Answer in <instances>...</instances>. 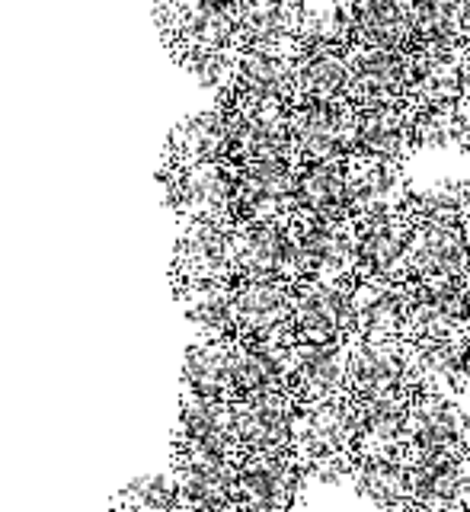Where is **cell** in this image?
Masks as SVG:
<instances>
[{
	"label": "cell",
	"mask_w": 470,
	"mask_h": 512,
	"mask_svg": "<svg viewBox=\"0 0 470 512\" xmlns=\"http://www.w3.org/2000/svg\"><path fill=\"white\" fill-rule=\"evenodd\" d=\"M461 234H464L467 250H470V215H461Z\"/></svg>",
	"instance_id": "obj_29"
},
{
	"label": "cell",
	"mask_w": 470,
	"mask_h": 512,
	"mask_svg": "<svg viewBox=\"0 0 470 512\" xmlns=\"http://www.w3.org/2000/svg\"><path fill=\"white\" fill-rule=\"evenodd\" d=\"M343 167H346L352 218H375V215L397 212V208L407 205L413 186H410L403 160L349 151L343 157Z\"/></svg>",
	"instance_id": "obj_9"
},
{
	"label": "cell",
	"mask_w": 470,
	"mask_h": 512,
	"mask_svg": "<svg viewBox=\"0 0 470 512\" xmlns=\"http://www.w3.org/2000/svg\"><path fill=\"white\" fill-rule=\"evenodd\" d=\"M359 224V266L355 279L407 282V247L413 234V215L407 205L397 212L355 218Z\"/></svg>",
	"instance_id": "obj_11"
},
{
	"label": "cell",
	"mask_w": 470,
	"mask_h": 512,
	"mask_svg": "<svg viewBox=\"0 0 470 512\" xmlns=\"http://www.w3.org/2000/svg\"><path fill=\"white\" fill-rule=\"evenodd\" d=\"M407 212L413 221L458 224L461 221V180H445L429 189H410Z\"/></svg>",
	"instance_id": "obj_23"
},
{
	"label": "cell",
	"mask_w": 470,
	"mask_h": 512,
	"mask_svg": "<svg viewBox=\"0 0 470 512\" xmlns=\"http://www.w3.org/2000/svg\"><path fill=\"white\" fill-rule=\"evenodd\" d=\"M349 13V42L403 52L413 42L407 0H343Z\"/></svg>",
	"instance_id": "obj_19"
},
{
	"label": "cell",
	"mask_w": 470,
	"mask_h": 512,
	"mask_svg": "<svg viewBox=\"0 0 470 512\" xmlns=\"http://www.w3.org/2000/svg\"><path fill=\"white\" fill-rule=\"evenodd\" d=\"M461 352H464V343L403 340L400 336L403 384H407L413 394H432V397L458 400L464 394Z\"/></svg>",
	"instance_id": "obj_15"
},
{
	"label": "cell",
	"mask_w": 470,
	"mask_h": 512,
	"mask_svg": "<svg viewBox=\"0 0 470 512\" xmlns=\"http://www.w3.org/2000/svg\"><path fill=\"white\" fill-rule=\"evenodd\" d=\"M455 106H423L416 109L413 119V138L416 151H435V148H451L455 144Z\"/></svg>",
	"instance_id": "obj_24"
},
{
	"label": "cell",
	"mask_w": 470,
	"mask_h": 512,
	"mask_svg": "<svg viewBox=\"0 0 470 512\" xmlns=\"http://www.w3.org/2000/svg\"><path fill=\"white\" fill-rule=\"evenodd\" d=\"M349 87V64L346 45L314 42L304 45L295 64V100H330L346 96Z\"/></svg>",
	"instance_id": "obj_21"
},
{
	"label": "cell",
	"mask_w": 470,
	"mask_h": 512,
	"mask_svg": "<svg viewBox=\"0 0 470 512\" xmlns=\"http://www.w3.org/2000/svg\"><path fill=\"white\" fill-rule=\"evenodd\" d=\"M461 375H464V394L461 397H470V336L464 340V352H461Z\"/></svg>",
	"instance_id": "obj_27"
},
{
	"label": "cell",
	"mask_w": 470,
	"mask_h": 512,
	"mask_svg": "<svg viewBox=\"0 0 470 512\" xmlns=\"http://www.w3.org/2000/svg\"><path fill=\"white\" fill-rule=\"evenodd\" d=\"M291 330L307 343H349L355 340V317L349 282L301 276L291 282Z\"/></svg>",
	"instance_id": "obj_4"
},
{
	"label": "cell",
	"mask_w": 470,
	"mask_h": 512,
	"mask_svg": "<svg viewBox=\"0 0 470 512\" xmlns=\"http://www.w3.org/2000/svg\"><path fill=\"white\" fill-rule=\"evenodd\" d=\"M295 208H304V212H314L320 218L352 215L343 160L295 164Z\"/></svg>",
	"instance_id": "obj_20"
},
{
	"label": "cell",
	"mask_w": 470,
	"mask_h": 512,
	"mask_svg": "<svg viewBox=\"0 0 470 512\" xmlns=\"http://www.w3.org/2000/svg\"><path fill=\"white\" fill-rule=\"evenodd\" d=\"M448 279L461 288H470V250L458 224L413 221L407 247V279Z\"/></svg>",
	"instance_id": "obj_12"
},
{
	"label": "cell",
	"mask_w": 470,
	"mask_h": 512,
	"mask_svg": "<svg viewBox=\"0 0 470 512\" xmlns=\"http://www.w3.org/2000/svg\"><path fill=\"white\" fill-rule=\"evenodd\" d=\"M461 106H470V45L464 52V61H461Z\"/></svg>",
	"instance_id": "obj_26"
},
{
	"label": "cell",
	"mask_w": 470,
	"mask_h": 512,
	"mask_svg": "<svg viewBox=\"0 0 470 512\" xmlns=\"http://www.w3.org/2000/svg\"><path fill=\"white\" fill-rule=\"evenodd\" d=\"M410 388H394L384 394L349 397L352 416V458L355 455H403L400 429L410 404Z\"/></svg>",
	"instance_id": "obj_13"
},
{
	"label": "cell",
	"mask_w": 470,
	"mask_h": 512,
	"mask_svg": "<svg viewBox=\"0 0 470 512\" xmlns=\"http://www.w3.org/2000/svg\"><path fill=\"white\" fill-rule=\"evenodd\" d=\"M467 42H410L403 48V93L407 103L455 106L461 100V61Z\"/></svg>",
	"instance_id": "obj_5"
},
{
	"label": "cell",
	"mask_w": 470,
	"mask_h": 512,
	"mask_svg": "<svg viewBox=\"0 0 470 512\" xmlns=\"http://www.w3.org/2000/svg\"><path fill=\"white\" fill-rule=\"evenodd\" d=\"M413 119H416V106H410L407 100L355 106L352 151L387 157V160H403V164H407L416 154Z\"/></svg>",
	"instance_id": "obj_14"
},
{
	"label": "cell",
	"mask_w": 470,
	"mask_h": 512,
	"mask_svg": "<svg viewBox=\"0 0 470 512\" xmlns=\"http://www.w3.org/2000/svg\"><path fill=\"white\" fill-rule=\"evenodd\" d=\"M403 384V356H400V336L394 340H365L355 336L346 349V391L349 397L384 394Z\"/></svg>",
	"instance_id": "obj_17"
},
{
	"label": "cell",
	"mask_w": 470,
	"mask_h": 512,
	"mask_svg": "<svg viewBox=\"0 0 470 512\" xmlns=\"http://www.w3.org/2000/svg\"><path fill=\"white\" fill-rule=\"evenodd\" d=\"M346 64H349L346 96L355 106L407 100V93H403V52L349 42Z\"/></svg>",
	"instance_id": "obj_16"
},
{
	"label": "cell",
	"mask_w": 470,
	"mask_h": 512,
	"mask_svg": "<svg viewBox=\"0 0 470 512\" xmlns=\"http://www.w3.org/2000/svg\"><path fill=\"white\" fill-rule=\"evenodd\" d=\"M349 484L362 500L381 509H410L407 496V455H355Z\"/></svg>",
	"instance_id": "obj_22"
},
{
	"label": "cell",
	"mask_w": 470,
	"mask_h": 512,
	"mask_svg": "<svg viewBox=\"0 0 470 512\" xmlns=\"http://www.w3.org/2000/svg\"><path fill=\"white\" fill-rule=\"evenodd\" d=\"M464 301H467V317H470V288H467V292H464Z\"/></svg>",
	"instance_id": "obj_30"
},
{
	"label": "cell",
	"mask_w": 470,
	"mask_h": 512,
	"mask_svg": "<svg viewBox=\"0 0 470 512\" xmlns=\"http://www.w3.org/2000/svg\"><path fill=\"white\" fill-rule=\"evenodd\" d=\"M407 308H403V340H448L464 343L470 336V317H467V288L448 282V279H407Z\"/></svg>",
	"instance_id": "obj_3"
},
{
	"label": "cell",
	"mask_w": 470,
	"mask_h": 512,
	"mask_svg": "<svg viewBox=\"0 0 470 512\" xmlns=\"http://www.w3.org/2000/svg\"><path fill=\"white\" fill-rule=\"evenodd\" d=\"M455 116H458L455 119V144L470 154V106L455 103Z\"/></svg>",
	"instance_id": "obj_25"
},
{
	"label": "cell",
	"mask_w": 470,
	"mask_h": 512,
	"mask_svg": "<svg viewBox=\"0 0 470 512\" xmlns=\"http://www.w3.org/2000/svg\"><path fill=\"white\" fill-rule=\"evenodd\" d=\"M288 218L301 247L304 276L330 282L355 279V266H359V224H355L352 215L320 218L314 212H304V208H291Z\"/></svg>",
	"instance_id": "obj_2"
},
{
	"label": "cell",
	"mask_w": 470,
	"mask_h": 512,
	"mask_svg": "<svg viewBox=\"0 0 470 512\" xmlns=\"http://www.w3.org/2000/svg\"><path fill=\"white\" fill-rule=\"evenodd\" d=\"M304 490L301 464L291 452H247L237 458L231 503L256 509H288Z\"/></svg>",
	"instance_id": "obj_7"
},
{
	"label": "cell",
	"mask_w": 470,
	"mask_h": 512,
	"mask_svg": "<svg viewBox=\"0 0 470 512\" xmlns=\"http://www.w3.org/2000/svg\"><path fill=\"white\" fill-rule=\"evenodd\" d=\"M291 455L301 464V471L320 461L352 458L349 397L295 404V416H291Z\"/></svg>",
	"instance_id": "obj_6"
},
{
	"label": "cell",
	"mask_w": 470,
	"mask_h": 512,
	"mask_svg": "<svg viewBox=\"0 0 470 512\" xmlns=\"http://www.w3.org/2000/svg\"><path fill=\"white\" fill-rule=\"evenodd\" d=\"M464 404V442L470 445V397H458Z\"/></svg>",
	"instance_id": "obj_28"
},
{
	"label": "cell",
	"mask_w": 470,
	"mask_h": 512,
	"mask_svg": "<svg viewBox=\"0 0 470 512\" xmlns=\"http://www.w3.org/2000/svg\"><path fill=\"white\" fill-rule=\"evenodd\" d=\"M464 442V404L451 397L410 394L407 416L400 429V448L407 458H439L461 452Z\"/></svg>",
	"instance_id": "obj_8"
},
{
	"label": "cell",
	"mask_w": 470,
	"mask_h": 512,
	"mask_svg": "<svg viewBox=\"0 0 470 512\" xmlns=\"http://www.w3.org/2000/svg\"><path fill=\"white\" fill-rule=\"evenodd\" d=\"M355 106L349 96L295 100L288 106V154L295 164L343 160L352 151Z\"/></svg>",
	"instance_id": "obj_1"
},
{
	"label": "cell",
	"mask_w": 470,
	"mask_h": 512,
	"mask_svg": "<svg viewBox=\"0 0 470 512\" xmlns=\"http://www.w3.org/2000/svg\"><path fill=\"white\" fill-rule=\"evenodd\" d=\"M349 301L355 317V336H365V340H394V336H400L403 308H407L403 282L352 279Z\"/></svg>",
	"instance_id": "obj_18"
},
{
	"label": "cell",
	"mask_w": 470,
	"mask_h": 512,
	"mask_svg": "<svg viewBox=\"0 0 470 512\" xmlns=\"http://www.w3.org/2000/svg\"><path fill=\"white\" fill-rule=\"evenodd\" d=\"M346 349L349 343H307L291 340L285 349V391L304 400L349 397L346 391Z\"/></svg>",
	"instance_id": "obj_10"
}]
</instances>
